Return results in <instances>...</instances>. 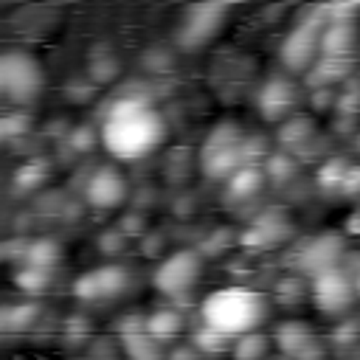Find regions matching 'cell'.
Listing matches in <instances>:
<instances>
[{"instance_id": "6da1fadb", "label": "cell", "mask_w": 360, "mask_h": 360, "mask_svg": "<svg viewBox=\"0 0 360 360\" xmlns=\"http://www.w3.org/2000/svg\"><path fill=\"white\" fill-rule=\"evenodd\" d=\"M98 138L112 158L135 160L158 149V143L166 138V121L146 101L124 96L112 101L110 112L104 115Z\"/></svg>"}, {"instance_id": "7a4b0ae2", "label": "cell", "mask_w": 360, "mask_h": 360, "mask_svg": "<svg viewBox=\"0 0 360 360\" xmlns=\"http://www.w3.org/2000/svg\"><path fill=\"white\" fill-rule=\"evenodd\" d=\"M200 315L208 329L222 332L228 338H233V335L242 338L248 332H256V326L264 321L267 301L253 287L231 284V287H219V290L208 292L200 307Z\"/></svg>"}, {"instance_id": "3957f363", "label": "cell", "mask_w": 360, "mask_h": 360, "mask_svg": "<svg viewBox=\"0 0 360 360\" xmlns=\"http://www.w3.org/2000/svg\"><path fill=\"white\" fill-rule=\"evenodd\" d=\"M245 132L236 121H219L202 149H200V169L211 180H231L239 169H245Z\"/></svg>"}, {"instance_id": "277c9868", "label": "cell", "mask_w": 360, "mask_h": 360, "mask_svg": "<svg viewBox=\"0 0 360 360\" xmlns=\"http://www.w3.org/2000/svg\"><path fill=\"white\" fill-rule=\"evenodd\" d=\"M45 84L42 65L25 51H8L0 56V90L14 104H28Z\"/></svg>"}, {"instance_id": "5b68a950", "label": "cell", "mask_w": 360, "mask_h": 360, "mask_svg": "<svg viewBox=\"0 0 360 360\" xmlns=\"http://www.w3.org/2000/svg\"><path fill=\"white\" fill-rule=\"evenodd\" d=\"M202 276V253L200 250H174L169 253L152 273V284L158 292L169 295V298H180L188 295L194 290V284Z\"/></svg>"}, {"instance_id": "8992f818", "label": "cell", "mask_w": 360, "mask_h": 360, "mask_svg": "<svg viewBox=\"0 0 360 360\" xmlns=\"http://www.w3.org/2000/svg\"><path fill=\"white\" fill-rule=\"evenodd\" d=\"M225 20H228V6L225 3H200V6H191L183 14L174 39H177V45L183 51H200V48H205V42H211L219 34V28L225 25Z\"/></svg>"}, {"instance_id": "52a82bcc", "label": "cell", "mask_w": 360, "mask_h": 360, "mask_svg": "<svg viewBox=\"0 0 360 360\" xmlns=\"http://www.w3.org/2000/svg\"><path fill=\"white\" fill-rule=\"evenodd\" d=\"M323 22H329V20H318V17L315 20H301L284 37V42L278 48V59H281V65L287 70L307 73L318 62V56H321V34L326 28Z\"/></svg>"}, {"instance_id": "ba28073f", "label": "cell", "mask_w": 360, "mask_h": 360, "mask_svg": "<svg viewBox=\"0 0 360 360\" xmlns=\"http://www.w3.org/2000/svg\"><path fill=\"white\" fill-rule=\"evenodd\" d=\"M309 295H312V304H315L321 312L338 315V312H346V309L354 304L357 290H354L352 276H349V273L343 270V264H340V267H332V270L315 276L312 284H309Z\"/></svg>"}, {"instance_id": "9c48e42d", "label": "cell", "mask_w": 360, "mask_h": 360, "mask_svg": "<svg viewBox=\"0 0 360 360\" xmlns=\"http://www.w3.org/2000/svg\"><path fill=\"white\" fill-rule=\"evenodd\" d=\"M127 177L121 169H115L112 163H104L98 169H93V174L87 177V186H84V200L90 208H98V211H112L118 208L124 200H127Z\"/></svg>"}, {"instance_id": "30bf717a", "label": "cell", "mask_w": 360, "mask_h": 360, "mask_svg": "<svg viewBox=\"0 0 360 360\" xmlns=\"http://www.w3.org/2000/svg\"><path fill=\"white\" fill-rule=\"evenodd\" d=\"M256 101H259V112L267 121H284L292 118V110L298 104V87L284 76H273L262 84Z\"/></svg>"}, {"instance_id": "8fae6325", "label": "cell", "mask_w": 360, "mask_h": 360, "mask_svg": "<svg viewBox=\"0 0 360 360\" xmlns=\"http://www.w3.org/2000/svg\"><path fill=\"white\" fill-rule=\"evenodd\" d=\"M340 256H343V239L338 233H321V236L309 239L307 248H301L298 267L315 278L332 267H340Z\"/></svg>"}, {"instance_id": "7c38bea8", "label": "cell", "mask_w": 360, "mask_h": 360, "mask_svg": "<svg viewBox=\"0 0 360 360\" xmlns=\"http://www.w3.org/2000/svg\"><path fill=\"white\" fill-rule=\"evenodd\" d=\"M273 338H276V346L281 349V354L287 360H318L321 357V346L315 340V332L304 321H284Z\"/></svg>"}, {"instance_id": "4fadbf2b", "label": "cell", "mask_w": 360, "mask_h": 360, "mask_svg": "<svg viewBox=\"0 0 360 360\" xmlns=\"http://www.w3.org/2000/svg\"><path fill=\"white\" fill-rule=\"evenodd\" d=\"M290 233H292L290 217L284 211L273 208V211H264L262 217H256L250 222V228L242 233V245L245 248H270V245L284 242Z\"/></svg>"}, {"instance_id": "5bb4252c", "label": "cell", "mask_w": 360, "mask_h": 360, "mask_svg": "<svg viewBox=\"0 0 360 360\" xmlns=\"http://www.w3.org/2000/svg\"><path fill=\"white\" fill-rule=\"evenodd\" d=\"M354 42H357L354 22H326V28L321 34V56L349 59Z\"/></svg>"}, {"instance_id": "9a60e30c", "label": "cell", "mask_w": 360, "mask_h": 360, "mask_svg": "<svg viewBox=\"0 0 360 360\" xmlns=\"http://www.w3.org/2000/svg\"><path fill=\"white\" fill-rule=\"evenodd\" d=\"M93 273V281H96V292H98V301L101 298H115L121 295L127 287H129V270L121 267V264H104L98 270H90Z\"/></svg>"}, {"instance_id": "2e32d148", "label": "cell", "mask_w": 360, "mask_h": 360, "mask_svg": "<svg viewBox=\"0 0 360 360\" xmlns=\"http://www.w3.org/2000/svg\"><path fill=\"white\" fill-rule=\"evenodd\" d=\"M349 73V59H335V56H321L309 70H307V84L312 90H329L326 84L343 79Z\"/></svg>"}, {"instance_id": "e0dca14e", "label": "cell", "mask_w": 360, "mask_h": 360, "mask_svg": "<svg viewBox=\"0 0 360 360\" xmlns=\"http://www.w3.org/2000/svg\"><path fill=\"white\" fill-rule=\"evenodd\" d=\"M180 329H183V318L174 309H155L152 315H146V332L158 343L172 340L174 335H180Z\"/></svg>"}, {"instance_id": "ac0fdd59", "label": "cell", "mask_w": 360, "mask_h": 360, "mask_svg": "<svg viewBox=\"0 0 360 360\" xmlns=\"http://www.w3.org/2000/svg\"><path fill=\"white\" fill-rule=\"evenodd\" d=\"M121 349H124L127 360H163L160 343L149 332H135V335L121 338Z\"/></svg>"}, {"instance_id": "d6986e66", "label": "cell", "mask_w": 360, "mask_h": 360, "mask_svg": "<svg viewBox=\"0 0 360 360\" xmlns=\"http://www.w3.org/2000/svg\"><path fill=\"white\" fill-rule=\"evenodd\" d=\"M264 186V172L259 166H245L228 180V194L233 200H248Z\"/></svg>"}, {"instance_id": "ffe728a7", "label": "cell", "mask_w": 360, "mask_h": 360, "mask_svg": "<svg viewBox=\"0 0 360 360\" xmlns=\"http://www.w3.org/2000/svg\"><path fill=\"white\" fill-rule=\"evenodd\" d=\"M37 318H39V307H37V304H31V301H25V304H8V307H3V312H0V326H3L6 332H22V329H28Z\"/></svg>"}, {"instance_id": "44dd1931", "label": "cell", "mask_w": 360, "mask_h": 360, "mask_svg": "<svg viewBox=\"0 0 360 360\" xmlns=\"http://www.w3.org/2000/svg\"><path fill=\"white\" fill-rule=\"evenodd\" d=\"M231 352H233V360H264L270 352V338L262 332H248L233 340Z\"/></svg>"}, {"instance_id": "7402d4cb", "label": "cell", "mask_w": 360, "mask_h": 360, "mask_svg": "<svg viewBox=\"0 0 360 360\" xmlns=\"http://www.w3.org/2000/svg\"><path fill=\"white\" fill-rule=\"evenodd\" d=\"M62 259V248L53 239H37L28 242V253H25V264L31 267H42V270H53Z\"/></svg>"}, {"instance_id": "603a6c76", "label": "cell", "mask_w": 360, "mask_h": 360, "mask_svg": "<svg viewBox=\"0 0 360 360\" xmlns=\"http://www.w3.org/2000/svg\"><path fill=\"white\" fill-rule=\"evenodd\" d=\"M312 135H315V127H312V121L304 118V115L287 118V121L281 124V129H278V141H281L284 146H292V149L301 146V143H307Z\"/></svg>"}, {"instance_id": "cb8c5ba5", "label": "cell", "mask_w": 360, "mask_h": 360, "mask_svg": "<svg viewBox=\"0 0 360 360\" xmlns=\"http://www.w3.org/2000/svg\"><path fill=\"white\" fill-rule=\"evenodd\" d=\"M14 284H17L22 292H28V295H39V292L51 284V270H42V267H31V264H25V267H20V270H17Z\"/></svg>"}, {"instance_id": "d4e9b609", "label": "cell", "mask_w": 360, "mask_h": 360, "mask_svg": "<svg viewBox=\"0 0 360 360\" xmlns=\"http://www.w3.org/2000/svg\"><path fill=\"white\" fill-rule=\"evenodd\" d=\"M45 177H48V169H45L39 160H31V163H25V166L17 169L14 183H17L20 188H37V186H42Z\"/></svg>"}, {"instance_id": "484cf974", "label": "cell", "mask_w": 360, "mask_h": 360, "mask_svg": "<svg viewBox=\"0 0 360 360\" xmlns=\"http://www.w3.org/2000/svg\"><path fill=\"white\" fill-rule=\"evenodd\" d=\"M304 292H307V284H304L301 278H292V276H287V278H281V281L276 284V298H278L281 304H295Z\"/></svg>"}, {"instance_id": "4316f807", "label": "cell", "mask_w": 360, "mask_h": 360, "mask_svg": "<svg viewBox=\"0 0 360 360\" xmlns=\"http://www.w3.org/2000/svg\"><path fill=\"white\" fill-rule=\"evenodd\" d=\"M194 346H197L200 352H225V349H228V335L214 332V329L205 326L202 332L194 335Z\"/></svg>"}, {"instance_id": "83f0119b", "label": "cell", "mask_w": 360, "mask_h": 360, "mask_svg": "<svg viewBox=\"0 0 360 360\" xmlns=\"http://www.w3.org/2000/svg\"><path fill=\"white\" fill-rule=\"evenodd\" d=\"M87 73H90L96 82H107V79H112V76L118 73V62H115L112 56H93Z\"/></svg>"}, {"instance_id": "f1b7e54d", "label": "cell", "mask_w": 360, "mask_h": 360, "mask_svg": "<svg viewBox=\"0 0 360 360\" xmlns=\"http://www.w3.org/2000/svg\"><path fill=\"white\" fill-rule=\"evenodd\" d=\"M346 172H349V166H343V163H338V160H329V163L323 166V172H321V186H323V188H340Z\"/></svg>"}, {"instance_id": "f546056e", "label": "cell", "mask_w": 360, "mask_h": 360, "mask_svg": "<svg viewBox=\"0 0 360 360\" xmlns=\"http://www.w3.org/2000/svg\"><path fill=\"white\" fill-rule=\"evenodd\" d=\"M68 141H70L79 152H87V149L93 146V141H96V132H93L90 127H76L73 135H68Z\"/></svg>"}, {"instance_id": "4dcf8cb0", "label": "cell", "mask_w": 360, "mask_h": 360, "mask_svg": "<svg viewBox=\"0 0 360 360\" xmlns=\"http://www.w3.org/2000/svg\"><path fill=\"white\" fill-rule=\"evenodd\" d=\"M267 172L270 177H284V174H292V160L287 155H273L267 160Z\"/></svg>"}, {"instance_id": "1f68e13d", "label": "cell", "mask_w": 360, "mask_h": 360, "mask_svg": "<svg viewBox=\"0 0 360 360\" xmlns=\"http://www.w3.org/2000/svg\"><path fill=\"white\" fill-rule=\"evenodd\" d=\"M98 245H101L104 253H118L121 245H124V233H121L118 228H115V231H107V233L98 239Z\"/></svg>"}, {"instance_id": "d6a6232c", "label": "cell", "mask_w": 360, "mask_h": 360, "mask_svg": "<svg viewBox=\"0 0 360 360\" xmlns=\"http://www.w3.org/2000/svg\"><path fill=\"white\" fill-rule=\"evenodd\" d=\"M25 127H28V121H25L22 115H8V118L3 121V132H6V138L22 135V132H25Z\"/></svg>"}, {"instance_id": "836d02e7", "label": "cell", "mask_w": 360, "mask_h": 360, "mask_svg": "<svg viewBox=\"0 0 360 360\" xmlns=\"http://www.w3.org/2000/svg\"><path fill=\"white\" fill-rule=\"evenodd\" d=\"M346 194H360V166H349L346 177H343V186H340Z\"/></svg>"}, {"instance_id": "e575fe53", "label": "cell", "mask_w": 360, "mask_h": 360, "mask_svg": "<svg viewBox=\"0 0 360 360\" xmlns=\"http://www.w3.org/2000/svg\"><path fill=\"white\" fill-rule=\"evenodd\" d=\"M343 270L352 276L354 290H357V298H360V256H349V259L343 262Z\"/></svg>"}, {"instance_id": "d590c367", "label": "cell", "mask_w": 360, "mask_h": 360, "mask_svg": "<svg viewBox=\"0 0 360 360\" xmlns=\"http://www.w3.org/2000/svg\"><path fill=\"white\" fill-rule=\"evenodd\" d=\"M169 360H200V349L191 343V346H180V349H172Z\"/></svg>"}, {"instance_id": "8d00e7d4", "label": "cell", "mask_w": 360, "mask_h": 360, "mask_svg": "<svg viewBox=\"0 0 360 360\" xmlns=\"http://www.w3.org/2000/svg\"><path fill=\"white\" fill-rule=\"evenodd\" d=\"M278 360H287V357H278Z\"/></svg>"}]
</instances>
